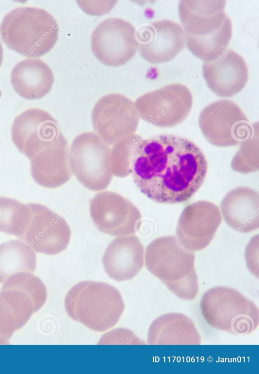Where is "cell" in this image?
Masks as SVG:
<instances>
[{
    "label": "cell",
    "mask_w": 259,
    "mask_h": 374,
    "mask_svg": "<svg viewBox=\"0 0 259 374\" xmlns=\"http://www.w3.org/2000/svg\"><path fill=\"white\" fill-rule=\"evenodd\" d=\"M91 116L96 133L111 147L135 134L140 119L135 103L115 93L102 97L94 107Z\"/></svg>",
    "instance_id": "9"
},
{
    "label": "cell",
    "mask_w": 259,
    "mask_h": 374,
    "mask_svg": "<svg viewBox=\"0 0 259 374\" xmlns=\"http://www.w3.org/2000/svg\"><path fill=\"white\" fill-rule=\"evenodd\" d=\"M198 122L205 139L219 147L240 145L249 136L253 126L240 108L226 99L206 106L199 114Z\"/></svg>",
    "instance_id": "7"
},
{
    "label": "cell",
    "mask_w": 259,
    "mask_h": 374,
    "mask_svg": "<svg viewBox=\"0 0 259 374\" xmlns=\"http://www.w3.org/2000/svg\"><path fill=\"white\" fill-rule=\"evenodd\" d=\"M3 57H4V54H3V47L0 42V66L2 65V62L3 60Z\"/></svg>",
    "instance_id": "32"
},
{
    "label": "cell",
    "mask_w": 259,
    "mask_h": 374,
    "mask_svg": "<svg viewBox=\"0 0 259 374\" xmlns=\"http://www.w3.org/2000/svg\"><path fill=\"white\" fill-rule=\"evenodd\" d=\"M259 195L248 186H238L229 191L221 202L224 220L241 233L254 231L259 226Z\"/></svg>",
    "instance_id": "20"
},
{
    "label": "cell",
    "mask_w": 259,
    "mask_h": 374,
    "mask_svg": "<svg viewBox=\"0 0 259 374\" xmlns=\"http://www.w3.org/2000/svg\"><path fill=\"white\" fill-rule=\"evenodd\" d=\"M11 136L17 149L30 160L64 137L55 119L37 108L28 109L15 118Z\"/></svg>",
    "instance_id": "12"
},
{
    "label": "cell",
    "mask_w": 259,
    "mask_h": 374,
    "mask_svg": "<svg viewBox=\"0 0 259 374\" xmlns=\"http://www.w3.org/2000/svg\"><path fill=\"white\" fill-rule=\"evenodd\" d=\"M199 308L209 326L234 336L250 335L259 324L257 306L229 287L219 286L207 290L201 296Z\"/></svg>",
    "instance_id": "5"
},
{
    "label": "cell",
    "mask_w": 259,
    "mask_h": 374,
    "mask_svg": "<svg viewBox=\"0 0 259 374\" xmlns=\"http://www.w3.org/2000/svg\"><path fill=\"white\" fill-rule=\"evenodd\" d=\"M30 174L37 184L49 189L59 187L70 180L73 173L68 144L65 137L30 160Z\"/></svg>",
    "instance_id": "19"
},
{
    "label": "cell",
    "mask_w": 259,
    "mask_h": 374,
    "mask_svg": "<svg viewBox=\"0 0 259 374\" xmlns=\"http://www.w3.org/2000/svg\"><path fill=\"white\" fill-rule=\"evenodd\" d=\"M31 211L27 204L14 199L0 197V231L20 238L30 222Z\"/></svg>",
    "instance_id": "26"
},
{
    "label": "cell",
    "mask_w": 259,
    "mask_h": 374,
    "mask_svg": "<svg viewBox=\"0 0 259 374\" xmlns=\"http://www.w3.org/2000/svg\"><path fill=\"white\" fill-rule=\"evenodd\" d=\"M144 255V247L137 236L118 237L104 251L102 260L104 270L115 281L130 280L143 268Z\"/></svg>",
    "instance_id": "18"
},
{
    "label": "cell",
    "mask_w": 259,
    "mask_h": 374,
    "mask_svg": "<svg viewBox=\"0 0 259 374\" xmlns=\"http://www.w3.org/2000/svg\"><path fill=\"white\" fill-rule=\"evenodd\" d=\"M226 1H180L179 14L184 28L206 21L224 10Z\"/></svg>",
    "instance_id": "28"
},
{
    "label": "cell",
    "mask_w": 259,
    "mask_h": 374,
    "mask_svg": "<svg viewBox=\"0 0 259 374\" xmlns=\"http://www.w3.org/2000/svg\"><path fill=\"white\" fill-rule=\"evenodd\" d=\"M89 210L98 230L116 237L135 234L142 218L139 209L130 200L107 191L94 196L90 202Z\"/></svg>",
    "instance_id": "10"
},
{
    "label": "cell",
    "mask_w": 259,
    "mask_h": 374,
    "mask_svg": "<svg viewBox=\"0 0 259 374\" xmlns=\"http://www.w3.org/2000/svg\"><path fill=\"white\" fill-rule=\"evenodd\" d=\"M258 124H253L249 136L239 145L238 150L233 157L231 166L235 171L249 174L259 169Z\"/></svg>",
    "instance_id": "29"
},
{
    "label": "cell",
    "mask_w": 259,
    "mask_h": 374,
    "mask_svg": "<svg viewBox=\"0 0 259 374\" xmlns=\"http://www.w3.org/2000/svg\"><path fill=\"white\" fill-rule=\"evenodd\" d=\"M27 205L31 211L30 220L20 239L36 253L54 255L65 250L71 234L65 219L45 205Z\"/></svg>",
    "instance_id": "13"
},
{
    "label": "cell",
    "mask_w": 259,
    "mask_h": 374,
    "mask_svg": "<svg viewBox=\"0 0 259 374\" xmlns=\"http://www.w3.org/2000/svg\"><path fill=\"white\" fill-rule=\"evenodd\" d=\"M68 316L96 332H102L115 326L124 309L119 291L103 282L82 281L73 286L64 299Z\"/></svg>",
    "instance_id": "4"
},
{
    "label": "cell",
    "mask_w": 259,
    "mask_h": 374,
    "mask_svg": "<svg viewBox=\"0 0 259 374\" xmlns=\"http://www.w3.org/2000/svg\"><path fill=\"white\" fill-rule=\"evenodd\" d=\"M36 255L21 240H12L0 245V283L20 272H34Z\"/></svg>",
    "instance_id": "24"
},
{
    "label": "cell",
    "mask_w": 259,
    "mask_h": 374,
    "mask_svg": "<svg viewBox=\"0 0 259 374\" xmlns=\"http://www.w3.org/2000/svg\"><path fill=\"white\" fill-rule=\"evenodd\" d=\"M98 344H145L132 331L117 328L105 334Z\"/></svg>",
    "instance_id": "30"
},
{
    "label": "cell",
    "mask_w": 259,
    "mask_h": 374,
    "mask_svg": "<svg viewBox=\"0 0 259 374\" xmlns=\"http://www.w3.org/2000/svg\"><path fill=\"white\" fill-rule=\"evenodd\" d=\"M91 43L94 56L103 64L113 67L126 64L138 48L135 28L119 18L100 23L92 33Z\"/></svg>",
    "instance_id": "11"
},
{
    "label": "cell",
    "mask_w": 259,
    "mask_h": 374,
    "mask_svg": "<svg viewBox=\"0 0 259 374\" xmlns=\"http://www.w3.org/2000/svg\"><path fill=\"white\" fill-rule=\"evenodd\" d=\"M2 289L19 294L31 307L34 313L46 303L48 294L42 281L32 273L20 272L10 276L3 284Z\"/></svg>",
    "instance_id": "25"
},
{
    "label": "cell",
    "mask_w": 259,
    "mask_h": 374,
    "mask_svg": "<svg viewBox=\"0 0 259 374\" xmlns=\"http://www.w3.org/2000/svg\"><path fill=\"white\" fill-rule=\"evenodd\" d=\"M137 37L141 56L152 64L171 60L186 44L183 28L178 23L167 19L142 26L138 30Z\"/></svg>",
    "instance_id": "15"
},
{
    "label": "cell",
    "mask_w": 259,
    "mask_h": 374,
    "mask_svg": "<svg viewBox=\"0 0 259 374\" xmlns=\"http://www.w3.org/2000/svg\"><path fill=\"white\" fill-rule=\"evenodd\" d=\"M111 148L94 132H83L73 139L69 148L72 171L88 189L100 191L110 184L113 176L110 163Z\"/></svg>",
    "instance_id": "6"
},
{
    "label": "cell",
    "mask_w": 259,
    "mask_h": 374,
    "mask_svg": "<svg viewBox=\"0 0 259 374\" xmlns=\"http://www.w3.org/2000/svg\"><path fill=\"white\" fill-rule=\"evenodd\" d=\"M54 77L50 67L41 60L28 58L12 70L11 82L15 91L27 100L40 99L52 89Z\"/></svg>",
    "instance_id": "22"
},
{
    "label": "cell",
    "mask_w": 259,
    "mask_h": 374,
    "mask_svg": "<svg viewBox=\"0 0 259 374\" xmlns=\"http://www.w3.org/2000/svg\"><path fill=\"white\" fill-rule=\"evenodd\" d=\"M149 345H200L201 335L194 322L178 312L163 314L150 324L147 334Z\"/></svg>",
    "instance_id": "21"
},
{
    "label": "cell",
    "mask_w": 259,
    "mask_h": 374,
    "mask_svg": "<svg viewBox=\"0 0 259 374\" xmlns=\"http://www.w3.org/2000/svg\"><path fill=\"white\" fill-rule=\"evenodd\" d=\"M208 168L201 149L172 134L142 139L136 150L132 173L140 191L162 204L185 202L202 185Z\"/></svg>",
    "instance_id": "1"
},
{
    "label": "cell",
    "mask_w": 259,
    "mask_h": 374,
    "mask_svg": "<svg viewBox=\"0 0 259 374\" xmlns=\"http://www.w3.org/2000/svg\"><path fill=\"white\" fill-rule=\"evenodd\" d=\"M1 95H2V92H1V91L0 90V97H1Z\"/></svg>",
    "instance_id": "33"
},
{
    "label": "cell",
    "mask_w": 259,
    "mask_h": 374,
    "mask_svg": "<svg viewBox=\"0 0 259 374\" xmlns=\"http://www.w3.org/2000/svg\"><path fill=\"white\" fill-rule=\"evenodd\" d=\"M183 29L187 48L203 61L220 56L226 50L232 35L231 20L225 10L205 21Z\"/></svg>",
    "instance_id": "16"
},
{
    "label": "cell",
    "mask_w": 259,
    "mask_h": 374,
    "mask_svg": "<svg viewBox=\"0 0 259 374\" xmlns=\"http://www.w3.org/2000/svg\"><path fill=\"white\" fill-rule=\"evenodd\" d=\"M59 27L48 11L36 7L17 8L7 13L0 25V35L7 46L26 57L36 58L55 45Z\"/></svg>",
    "instance_id": "3"
},
{
    "label": "cell",
    "mask_w": 259,
    "mask_h": 374,
    "mask_svg": "<svg viewBox=\"0 0 259 374\" xmlns=\"http://www.w3.org/2000/svg\"><path fill=\"white\" fill-rule=\"evenodd\" d=\"M143 138L134 134L111 146L110 163L113 176L125 177L132 173L136 150Z\"/></svg>",
    "instance_id": "27"
},
{
    "label": "cell",
    "mask_w": 259,
    "mask_h": 374,
    "mask_svg": "<svg viewBox=\"0 0 259 374\" xmlns=\"http://www.w3.org/2000/svg\"><path fill=\"white\" fill-rule=\"evenodd\" d=\"M147 269L180 299L194 300L199 291L193 252L185 248L176 236H165L146 247Z\"/></svg>",
    "instance_id": "2"
},
{
    "label": "cell",
    "mask_w": 259,
    "mask_h": 374,
    "mask_svg": "<svg viewBox=\"0 0 259 374\" xmlns=\"http://www.w3.org/2000/svg\"><path fill=\"white\" fill-rule=\"evenodd\" d=\"M193 102L190 90L176 83L147 92L134 103L139 118L158 127L171 128L187 118Z\"/></svg>",
    "instance_id": "8"
},
{
    "label": "cell",
    "mask_w": 259,
    "mask_h": 374,
    "mask_svg": "<svg viewBox=\"0 0 259 374\" xmlns=\"http://www.w3.org/2000/svg\"><path fill=\"white\" fill-rule=\"evenodd\" d=\"M202 73L208 87L223 98L239 93L248 79V68L244 58L230 50L215 59L204 61Z\"/></svg>",
    "instance_id": "17"
},
{
    "label": "cell",
    "mask_w": 259,
    "mask_h": 374,
    "mask_svg": "<svg viewBox=\"0 0 259 374\" xmlns=\"http://www.w3.org/2000/svg\"><path fill=\"white\" fill-rule=\"evenodd\" d=\"M222 220L214 203L198 201L186 206L176 227V237L186 249L194 252L206 248L214 238Z\"/></svg>",
    "instance_id": "14"
},
{
    "label": "cell",
    "mask_w": 259,
    "mask_h": 374,
    "mask_svg": "<svg viewBox=\"0 0 259 374\" xmlns=\"http://www.w3.org/2000/svg\"><path fill=\"white\" fill-rule=\"evenodd\" d=\"M34 313L30 305L13 291H0V345H7Z\"/></svg>",
    "instance_id": "23"
},
{
    "label": "cell",
    "mask_w": 259,
    "mask_h": 374,
    "mask_svg": "<svg viewBox=\"0 0 259 374\" xmlns=\"http://www.w3.org/2000/svg\"><path fill=\"white\" fill-rule=\"evenodd\" d=\"M258 235L253 236L245 250V259L249 271L258 278Z\"/></svg>",
    "instance_id": "31"
}]
</instances>
